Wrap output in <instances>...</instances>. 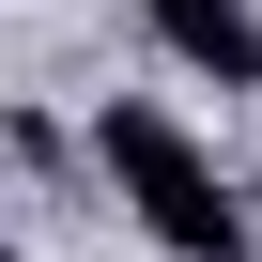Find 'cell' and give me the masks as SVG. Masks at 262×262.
<instances>
[{
	"label": "cell",
	"mask_w": 262,
	"mask_h": 262,
	"mask_svg": "<svg viewBox=\"0 0 262 262\" xmlns=\"http://www.w3.org/2000/svg\"><path fill=\"white\" fill-rule=\"evenodd\" d=\"M139 31H155L185 77H216V93L262 77V16H247V0H139Z\"/></svg>",
	"instance_id": "2"
},
{
	"label": "cell",
	"mask_w": 262,
	"mask_h": 262,
	"mask_svg": "<svg viewBox=\"0 0 262 262\" xmlns=\"http://www.w3.org/2000/svg\"><path fill=\"white\" fill-rule=\"evenodd\" d=\"M93 155H108V185H123V216H139L170 262H247L262 231H247V185L185 139L170 108H139V93H108L93 108Z\"/></svg>",
	"instance_id": "1"
}]
</instances>
